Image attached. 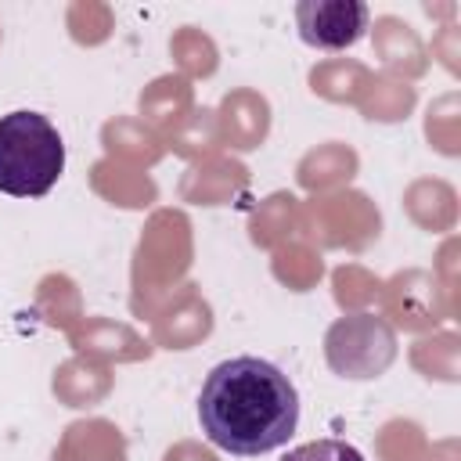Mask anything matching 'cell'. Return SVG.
Here are the masks:
<instances>
[{
    "instance_id": "1",
    "label": "cell",
    "mask_w": 461,
    "mask_h": 461,
    "mask_svg": "<svg viewBox=\"0 0 461 461\" xmlns=\"http://www.w3.org/2000/svg\"><path fill=\"white\" fill-rule=\"evenodd\" d=\"M198 421L212 447L256 457L288 443L299 425V393L277 364L263 357H230L205 375Z\"/></svg>"
},
{
    "instance_id": "2",
    "label": "cell",
    "mask_w": 461,
    "mask_h": 461,
    "mask_svg": "<svg viewBox=\"0 0 461 461\" xmlns=\"http://www.w3.org/2000/svg\"><path fill=\"white\" fill-rule=\"evenodd\" d=\"M65 169V140L40 112L0 115V191L14 198L47 194Z\"/></svg>"
},
{
    "instance_id": "3",
    "label": "cell",
    "mask_w": 461,
    "mask_h": 461,
    "mask_svg": "<svg viewBox=\"0 0 461 461\" xmlns=\"http://www.w3.org/2000/svg\"><path fill=\"white\" fill-rule=\"evenodd\" d=\"M303 43L317 50H346L367 29V4L360 0H303L295 4Z\"/></svg>"
},
{
    "instance_id": "4",
    "label": "cell",
    "mask_w": 461,
    "mask_h": 461,
    "mask_svg": "<svg viewBox=\"0 0 461 461\" xmlns=\"http://www.w3.org/2000/svg\"><path fill=\"white\" fill-rule=\"evenodd\" d=\"M281 461H364V454L346 439H313V443L292 447Z\"/></svg>"
}]
</instances>
